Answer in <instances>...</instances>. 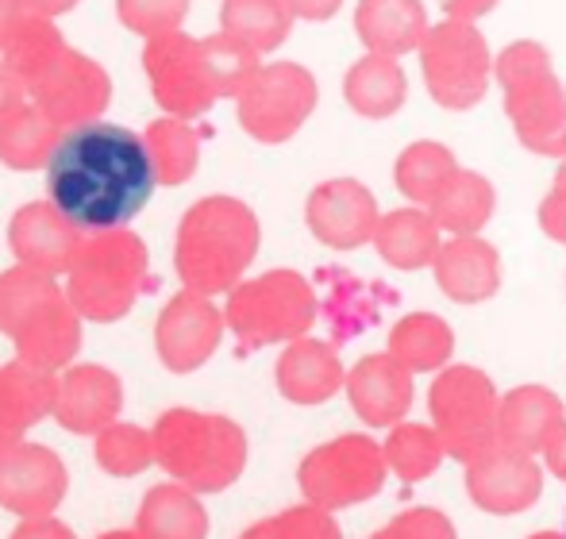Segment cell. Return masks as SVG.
<instances>
[{
	"label": "cell",
	"instance_id": "1",
	"mask_svg": "<svg viewBox=\"0 0 566 539\" xmlns=\"http://www.w3.org/2000/svg\"><path fill=\"white\" fill-rule=\"evenodd\" d=\"M46 189L74 228L105 232L143 212L155 193V162L135 131L119 124H82L54 142Z\"/></svg>",
	"mask_w": 566,
	"mask_h": 539
},
{
	"label": "cell",
	"instance_id": "2",
	"mask_svg": "<svg viewBox=\"0 0 566 539\" xmlns=\"http://www.w3.org/2000/svg\"><path fill=\"white\" fill-rule=\"evenodd\" d=\"M59 466L46 451H23L20 458H0V505L12 512H51L62 501Z\"/></svg>",
	"mask_w": 566,
	"mask_h": 539
},
{
	"label": "cell",
	"instance_id": "3",
	"mask_svg": "<svg viewBox=\"0 0 566 539\" xmlns=\"http://www.w3.org/2000/svg\"><path fill=\"white\" fill-rule=\"evenodd\" d=\"M139 532L143 539H205V512L189 494L158 486L139 512Z\"/></svg>",
	"mask_w": 566,
	"mask_h": 539
},
{
	"label": "cell",
	"instance_id": "4",
	"mask_svg": "<svg viewBox=\"0 0 566 539\" xmlns=\"http://www.w3.org/2000/svg\"><path fill=\"white\" fill-rule=\"evenodd\" d=\"M15 539H74L66 532V528L59 525V520H31V525H23Z\"/></svg>",
	"mask_w": 566,
	"mask_h": 539
},
{
	"label": "cell",
	"instance_id": "5",
	"mask_svg": "<svg viewBox=\"0 0 566 539\" xmlns=\"http://www.w3.org/2000/svg\"><path fill=\"white\" fill-rule=\"evenodd\" d=\"M105 539H132V536H105Z\"/></svg>",
	"mask_w": 566,
	"mask_h": 539
}]
</instances>
